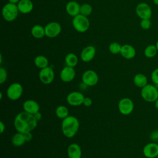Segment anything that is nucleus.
<instances>
[{
  "instance_id": "nucleus-5",
  "label": "nucleus",
  "mask_w": 158,
  "mask_h": 158,
  "mask_svg": "<svg viewBox=\"0 0 158 158\" xmlns=\"http://www.w3.org/2000/svg\"><path fill=\"white\" fill-rule=\"evenodd\" d=\"M72 25L76 31L80 33H83L88 30L89 27V21L87 17L80 14L73 17Z\"/></svg>"
},
{
  "instance_id": "nucleus-32",
  "label": "nucleus",
  "mask_w": 158,
  "mask_h": 158,
  "mask_svg": "<svg viewBox=\"0 0 158 158\" xmlns=\"http://www.w3.org/2000/svg\"><path fill=\"white\" fill-rule=\"evenodd\" d=\"M7 73L6 70L4 68L1 67L0 68V83L1 84H2L6 81L7 79Z\"/></svg>"
},
{
  "instance_id": "nucleus-14",
  "label": "nucleus",
  "mask_w": 158,
  "mask_h": 158,
  "mask_svg": "<svg viewBox=\"0 0 158 158\" xmlns=\"http://www.w3.org/2000/svg\"><path fill=\"white\" fill-rule=\"evenodd\" d=\"M75 77V71L73 67L66 66L64 67L60 73L61 80L65 83L72 81Z\"/></svg>"
},
{
  "instance_id": "nucleus-26",
  "label": "nucleus",
  "mask_w": 158,
  "mask_h": 158,
  "mask_svg": "<svg viewBox=\"0 0 158 158\" xmlns=\"http://www.w3.org/2000/svg\"><path fill=\"white\" fill-rule=\"evenodd\" d=\"M65 62L67 66L74 67L78 63V57L74 53H69L65 57Z\"/></svg>"
},
{
  "instance_id": "nucleus-39",
  "label": "nucleus",
  "mask_w": 158,
  "mask_h": 158,
  "mask_svg": "<svg viewBox=\"0 0 158 158\" xmlns=\"http://www.w3.org/2000/svg\"><path fill=\"white\" fill-rule=\"evenodd\" d=\"M153 3L156 5L158 6V0H153Z\"/></svg>"
},
{
  "instance_id": "nucleus-40",
  "label": "nucleus",
  "mask_w": 158,
  "mask_h": 158,
  "mask_svg": "<svg viewBox=\"0 0 158 158\" xmlns=\"http://www.w3.org/2000/svg\"><path fill=\"white\" fill-rule=\"evenodd\" d=\"M155 45H156V48H157V51H158V40H157V41H156Z\"/></svg>"
},
{
  "instance_id": "nucleus-2",
  "label": "nucleus",
  "mask_w": 158,
  "mask_h": 158,
  "mask_svg": "<svg viewBox=\"0 0 158 158\" xmlns=\"http://www.w3.org/2000/svg\"><path fill=\"white\" fill-rule=\"evenodd\" d=\"M79 121L75 117L69 115L62 120L61 128L62 133L69 138H73L79 129Z\"/></svg>"
},
{
  "instance_id": "nucleus-36",
  "label": "nucleus",
  "mask_w": 158,
  "mask_h": 158,
  "mask_svg": "<svg viewBox=\"0 0 158 158\" xmlns=\"http://www.w3.org/2000/svg\"><path fill=\"white\" fill-rule=\"evenodd\" d=\"M4 130H5V124L2 121H1L0 122V130H1L0 133H2Z\"/></svg>"
},
{
  "instance_id": "nucleus-25",
  "label": "nucleus",
  "mask_w": 158,
  "mask_h": 158,
  "mask_svg": "<svg viewBox=\"0 0 158 158\" xmlns=\"http://www.w3.org/2000/svg\"><path fill=\"white\" fill-rule=\"evenodd\" d=\"M158 52L155 44H149L147 46L144 50V55L147 58H152L155 57Z\"/></svg>"
},
{
  "instance_id": "nucleus-10",
  "label": "nucleus",
  "mask_w": 158,
  "mask_h": 158,
  "mask_svg": "<svg viewBox=\"0 0 158 158\" xmlns=\"http://www.w3.org/2000/svg\"><path fill=\"white\" fill-rule=\"evenodd\" d=\"M40 80L45 85L51 83L54 79V72L53 69L49 67H47L41 69L39 72Z\"/></svg>"
},
{
  "instance_id": "nucleus-4",
  "label": "nucleus",
  "mask_w": 158,
  "mask_h": 158,
  "mask_svg": "<svg viewBox=\"0 0 158 158\" xmlns=\"http://www.w3.org/2000/svg\"><path fill=\"white\" fill-rule=\"evenodd\" d=\"M19 9L16 4L7 3L2 9V15L5 20L7 22H12L16 19L19 14Z\"/></svg>"
},
{
  "instance_id": "nucleus-22",
  "label": "nucleus",
  "mask_w": 158,
  "mask_h": 158,
  "mask_svg": "<svg viewBox=\"0 0 158 158\" xmlns=\"http://www.w3.org/2000/svg\"><path fill=\"white\" fill-rule=\"evenodd\" d=\"M31 35L37 39L42 38L45 35L44 28L40 25H34L31 30Z\"/></svg>"
},
{
  "instance_id": "nucleus-19",
  "label": "nucleus",
  "mask_w": 158,
  "mask_h": 158,
  "mask_svg": "<svg viewBox=\"0 0 158 158\" xmlns=\"http://www.w3.org/2000/svg\"><path fill=\"white\" fill-rule=\"evenodd\" d=\"M17 5L19 12L22 14H28L33 9V4L31 0H20Z\"/></svg>"
},
{
  "instance_id": "nucleus-17",
  "label": "nucleus",
  "mask_w": 158,
  "mask_h": 158,
  "mask_svg": "<svg viewBox=\"0 0 158 158\" xmlns=\"http://www.w3.org/2000/svg\"><path fill=\"white\" fill-rule=\"evenodd\" d=\"M120 54L126 59H131L136 56V50L130 44H123L122 46Z\"/></svg>"
},
{
  "instance_id": "nucleus-6",
  "label": "nucleus",
  "mask_w": 158,
  "mask_h": 158,
  "mask_svg": "<svg viewBox=\"0 0 158 158\" xmlns=\"http://www.w3.org/2000/svg\"><path fill=\"white\" fill-rule=\"evenodd\" d=\"M23 93V87L19 83H14L9 86L7 89V96L12 101L19 99Z\"/></svg>"
},
{
  "instance_id": "nucleus-28",
  "label": "nucleus",
  "mask_w": 158,
  "mask_h": 158,
  "mask_svg": "<svg viewBox=\"0 0 158 158\" xmlns=\"http://www.w3.org/2000/svg\"><path fill=\"white\" fill-rule=\"evenodd\" d=\"M93 11L92 6L87 3L83 4L80 6V14L84 15V16H88Z\"/></svg>"
},
{
  "instance_id": "nucleus-27",
  "label": "nucleus",
  "mask_w": 158,
  "mask_h": 158,
  "mask_svg": "<svg viewBox=\"0 0 158 158\" xmlns=\"http://www.w3.org/2000/svg\"><path fill=\"white\" fill-rule=\"evenodd\" d=\"M69 109L67 107L64 106H59L57 107L56 109V116L61 119H64L65 118L67 117L69 115Z\"/></svg>"
},
{
  "instance_id": "nucleus-24",
  "label": "nucleus",
  "mask_w": 158,
  "mask_h": 158,
  "mask_svg": "<svg viewBox=\"0 0 158 158\" xmlns=\"http://www.w3.org/2000/svg\"><path fill=\"white\" fill-rule=\"evenodd\" d=\"M34 63L38 68L42 69L43 68L48 67L49 61L46 57L42 55H39L35 58Z\"/></svg>"
},
{
  "instance_id": "nucleus-33",
  "label": "nucleus",
  "mask_w": 158,
  "mask_h": 158,
  "mask_svg": "<svg viewBox=\"0 0 158 158\" xmlns=\"http://www.w3.org/2000/svg\"><path fill=\"white\" fill-rule=\"evenodd\" d=\"M92 103H93V101H92V99L88 97H86L84 99V101H83V104L86 106V107H89L92 105Z\"/></svg>"
},
{
  "instance_id": "nucleus-30",
  "label": "nucleus",
  "mask_w": 158,
  "mask_h": 158,
  "mask_svg": "<svg viewBox=\"0 0 158 158\" xmlns=\"http://www.w3.org/2000/svg\"><path fill=\"white\" fill-rule=\"evenodd\" d=\"M140 27L143 30H148L151 27V22L150 19H141L140 22Z\"/></svg>"
},
{
  "instance_id": "nucleus-21",
  "label": "nucleus",
  "mask_w": 158,
  "mask_h": 158,
  "mask_svg": "<svg viewBox=\"0 0 158 158\" xmlns=\"http://www.w3.org/2000/svg\"><path fill=\"white\" fill-rule=\"evenodd\" d=\"M148 78L143 73H137L134 76L133 83L138 88H142L148 85Z\"/></svg>"
},
{
  "instance_id": "nucleus-20",
  "label": "nucleus",
  "mask_w": 158,
  "mask_h": 158,
  "mask_svg": "<svg viewBox=\"0 0 158 158\" xmlns=\"http://www.w3.org/2000/svg\"><path fill=\"white\" fill-rule=\"evenodd\" d=\"M80 4L74 1H69L66 5V11L69 15L72 17H75L80 14Z\"/></svg>"
},
{
  "instance_id": "nucleus-13",
  "label": "nucleus",
  "mask_w": 158,
  "mask_h": 158,
  "mask_svg": "<svg viewBox=\"0 0 158 158\" xmlns=\"http://www.w3.org/2000/svg\"><path fill=\"white\" fill-rule=\"evenodd\" d=\"M143 153L146 158H156L158 155V144L156 142L146 144L143 149Z\"/></svg>"
},
{
  "instance_id": "nucleus-37",
  "label": "nucleus",
  "mask_w": 158,
  "mask_h": 158,
  "mask_svg": "<svg viewBox=\"0 0 158 158\" xmlns=\"http://www.w3.org/2000/svg\"><path fill=\"white\" fill-rule=\"evenodd\" d=\"M8 1H9V2L13 3V4H16V3H18L20 0H8Z\"/></svg>"
},
{
  "instance_id": "nucleus-3",
  "label": "nucleus",
  "mask_w": 158,
  "mask_h": 158,
  "mask_svg": "<svg viewBox=\"0 0 158 158\" xmlns=\"http://www.w3.org/2000/svg\"><path fill=\"white\" fill-rule=\"evenodd\" d=\"M141 96L148 102H154L158 99V88L156 85L148 84L141 88Z\"/></svg>"
},
{
  "instance_id": "nucleus-11",
  "label": "nucleus",
  "mask_w": 158,
  "mask_h": 158,
  "mask_svg": "<svg viewBox=\"0 0 158 158\" xmlns=\"http://www.w3.org/2000/svg\"><path fill=\"white\" fill-rule=\"evenodd\" d=\"M45 35L49 38L57 36L62 30L60 25L56 22H52L48 23L45 27Z\"/></svg>"
},
{
  "instance_id": "nucleus-34",
  "label": "nucleus",
  "mask_w": 158,
  "mask_h": 158,
  "mask_svg": "<svg viewBox=\"0 0 158 158\" xmlns=\"http://www.w3.org/2000/svg\"><path fill=\"white\" fill-rule=\"evenodd\" d=\"M23 135L25 136V139H26L27 142L30 141L32 139V138H33V135H32L31 131L26 132V133H23Z\"/></svg>"
},
{
  "instance_id": "nucleus-8",
  "label": "nucleus",
  "mask_w": 158,
  "mask_h": 158,
  "mask_svg": "<svg viewBox=\"0 0 158 158\" xmlns=\"http://www.w3.org/2000/svg\"><path fill=\"white\" fill-rule=\"evenodd\" d=\"M118 108L122 114L125 115H129L134 109V103L131 99L124 98L119 101Z\"/></svg>"
},
{
  "instance_id": "nucleus-9",
  "label": "nucleus",
  "mask_w": 158,
  "mask_h": 158,
  "mask_svg": "<svg viewBox=\"0 0 158 158\" xmlns=\"http://www.w3.org/2000/svg\"><path fill=\"white\" fill-rule=\"evenodd\" d=\"M81 80L83 83L88 86L96 85L99 81L98 73L93 70H86L82 75Z\"/></svg>"
},
{
  "instance_id": "nucleus-23",
  "label": "nucleus",
  "mask_w": 158,
  "mask_h": 158,
  "mask_svg": "<svg viewBox=\"0 0 158 158\" xmlns=\"http://www.w3.org/2000/svg\"><path fill=\"white\" fill-rule=\"evenodd\" d=\"M27 142L23 133L18 132L13 135L12 138V143L15 147H20Z\"/></svg>"
},
{
  "instance_id": "nucleus-16",
  "label": "nucleus",
  "mask_w": 158,
  "mask_h": 158,
  "mask_svg": "<svg viewBox=\"0 0 158 158\" xmlns=\"http://www.w3.org/2000/svg\"><path fill=\"white\" fill-rule=\"evenodd\" d=\"M96 54V49L93 46H88L85 48L80 54L81 59L85 62H90L93 59Z\"/></svg>"
},
{
  "instance_id": "nucleus-29",
  "label": "nucleus",
  "mask_w": 158,
  "mask_h": 158,
  "mask_svg": "<svg viewBox=\"0 0 158 158\" xmlns=\"http://www.w3.org/2000/svg\"><path fill=\"white\" fill-rule=\"evenodd\" d=\"M121 48L122 46L117 42H113L110 43L109 46V51L113 54H117L118 53H120Z\"/></svg>"
},
{
  "instance_id": "nucleus-41",
  "label": "nucleus",
  "mask_w": 158,
  "mask_h": 158,
  "mask_svg": "<svg viewBox=\"0 0 158 158\" xmlns=\"http://www.w3.org/2000/svg\"><path fill=\"white\" fill-rule=\"evenodd\" d=\"M156 158H158V155H157V156L156 157Z\"/></svg>"
},
{
  "instance_id": "nucleus-7",
  "label": "nucleus",
  "mask_w": 158,
  "mask_h": 158,
  "mask_svg": "<svg viewBox=\"0 0 158 158\" xmlns=\"http://www.w3.org/2000/svg\"><path fill=\"white\" fill-rule=\"evenodd\" d=\"M136 15L141 19H150L152 16L151 6L146 2H140L137 4L135 9Z\"/></svg>"
},
{
  "instance_id": "nucleus-15",
  "label": "nucleus",
  "mask_w": 158,
  "mask_h": 158,
  "mask_svg": "<svg viewBox=\"0 0 158 158\" xmlns=\"http://www.w3.org/2000/svg\"><path fill=\"white\" fill-rule=\"evenodd\" d=\"M22 106L24 111L32 115H34L40 110V105L36 101L32 99L26 100L23 103Z\"/></svg>"
},
{
  "instance_id": "nucleus-1",
  "label": "nucleus",
  "mask_w": 158,
  "mask_h": 158,
  "mask_svg": "<svg viewBox=\"0 0 158 158\" xmlns=\"http://www.w3.org/2000/svg\"><path fill=\"white\" fill-rule=\"evenodd\" d=\"M37 123L38 120L35 118L34 115L25 111L19 113L14 122L15 130L18 132L22 133L31 131L36 127Z\"/></svg>"
},
{
  "instance_id": "nucleus-35",
  "label": "nucleus",
  "mask_w": 158,
  "mask_h": 158,
  "mask_svg": "<svg viewBox=\"0 0 158 158\" xmlns=\"http://www.w3.org/2000/svg\"><path fill=\"white\" fill-rule=\"evenodd\" d=\"M34 117H35V118L38 121V120H41V117H42V115H41V114L40 112H36V114H35L34 115Z\"/></svg>"
},
{
  "instance_id": "nucleus-12",
  "label": "nucleus",
  "mask_w": 158,
  "mask_h": 158,
  "mask_svg": "<svg viewBox=\"0 0 158 158\" xmlns=\"http://www.w3.org/2000/svg\"><path fill=\"white\" fill-rule=\"evenodd\" d=\"M84 95L79 91H72L70 93L66 98L67 103L72 106H78L83 104L84 99Z\"/></svg>"
},
{
  "instance_id": "nucleus-38",
  "label": "nucleus",
  "mask_w": 158,
  "mask_h": 158,
  "mask_svg": "<svg viewBox=\"0 0 158 158\" xmlns=\"http://www.w3.org/2000/svg\"><path fill=\"white\" fill-rule=\"evenodd\" d=\"M154 103V106H155V107L158 110V99H157Z\"/></svg>"
},
{
  "instance_id": "nucleus-31",
  "label": "nucleus",
  "mask_w": 158,
  "mask_h": 158,
  "mask_svg": "<svg viewBox=\"0 0 158 158\" xmlns=\"http://www.w3.org/2000/svg\"><path fill=\"white\" fill-rule=\"evenodd\" d=\"M151 78L155 85H158V68L153 70L151 74Z\"/></svg>"
},
{
  "instance_id": "nucleus-18",
  "label": "nucleus",
  "mask_w": 158,
  "mask_h": 158,
  "mask_svg": "<svg viewBox=\"0 0 158 158\" xmlns=\"http://www.w3.org/2000/svg\"><path fill=\"white\" fill-rule=\"evenodd\" d=\"M67 155L69 158H81V149L77 143L70 144L67 148Z\"/></svg>"
}]
</instances>
